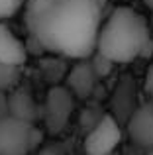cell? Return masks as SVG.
Masks as SVG:
<instances>
[{
  "label": "cell",
  "mask_w": 153,
  "mask_h": 155,
  "mask_svg": "<svg viewBox=\"0 0 153 155\" xmlns=\"http://www.w3.org/2000/svg\"><path fill=\"white\" fill-rule=\"evenodd\" d=\"M26 61H28V49L24 41L16 38L4 22H0V63L22 67Z\"/></svg>",
  "instance_id": "ba28073f"
},
{
  "label": "cell",
  "mask_w": 153,
  "mask_h": 155,
  "mask_svg": "<svg viewBox=\"0 0 153 155\" xmlns=\"http://www.w3.org/2000/svg\"><path fill=\"white\" fill-rule=\"evenodd\" d=\"M24 18L43 49L71 59L94 55L100 30L98 0H26Z\"/></svg>",
  "instance_id": "6da1fadb"
},
{
  "label": "cell",
  "mask_w": 153,
  "mask_h": 155,
  "mask_svg": "<svg viewBox=\"0 0 153 155\" xmlns=\"http://www.w3.org/2000/svg\"><path fill=\"white\" fill-rule=\"evenodd\" d=\"M26 0H0V22L6 18H12L20 8H24Z\"/></svg>",
  "instance_id": "8fae6325"
},
{
  "label": "cell",
  "mask_w": 153,
  "mask_h": 155,
  "mask_svg": "<svg viewBox=\"0 0 153 155\" xmlns=\"http://www.w3.org/2000/svg\"><path fill=\"white\" fill-rule=\"evenodd\" d=\"M147 155H153V151H149V153H147Z\"/></svg>",
  "instance_id": "2e32d148"
},
{
  "label": "cell",
  "mask_w": 153,
  "mask_h": 155,
  "mask_svg": "<svg viewBox=\"0 0 153 155\" xmlns=\"http://www.w3.org/2000/svg\"><path fill=\"white\" fill-rule=\"evenodd\" d=\"M41 134L34 124L6 116L0 122V155H28L37 145Z\"/></svg>",
  "instance_id": "3957f363"
},
{
  "label": "cell",
  "mask_w": 153,
  "mask_h": 155,
  "mask_svg": "<svg viewBox=\"0 0 153 155\" xmlns=\"http://www.w3.org/2000/svg\"><path fill=\"white\" fill-rule=\"evenodd\" d=\"M126 130L135 145L153 151V108L149 102L139 104L126 120Z\"/></svg>",
  "instance_id": "8992f818"
},
{
  "label": "cell",
  "mask_w": 153,
  "mask_h": 155,
  "mask_svg": "<svg viewBox=\"0 0 153 155\" xmlns=\"http://www.w3.org/2000/svg\"><path fill=\"white\" fill-rule=\"evenodd\" d=\"M20 77H22V67L0 63V92H8L18 88Z\"/></svg>",
  "instance_id": "30bf717a"
},
{
  "label": "cell",
  "mask_w": 153,
  "mask_h": 155,
  "mask_svg": "<svg viewBox=\"0 0 153 155\" xmlns=\"http://www.w3.org/2000/svg\"><path fill=\"white\" fill-rule=\"evenodd\" d=\"M120 140H122V130L118 120L106 114L84 137V151L86 155H110L118 147Z\"/></svg>",
  "instance_id": "5b68a950"
},
{
  "label": "cell",
  "mask_w": 153,
  "mask_h": 155,
  "mask_svg": "<svg viewBox=\"0 0 153 155\" xmlns=\"http://www.w3.org/2000/svg\"><path fill=\"white\" fill-rule=\"evenodd\" d=\"M143 2H145V4H147V8H149V10L153 12V0H143Z\"/></svg>",
  "instance_id": "9a60e30c"
},
{
  "label": "cell",
  "mask_w": 153,
  "mask_h": 155,
  "mask_svg": "<svg viewBox=\"0 0 153 155\" xmlns=\"http://www.w3.org/2000/svg\"><path fill=\"white\" fill-rule=\"evenodd\" d=\"M90 65H92V71H94L96 79H98V77H104V75H108V73L112 71V67H114V63H110L108 59H104L102 55H98V53L94 55V61H92Z\"/></svg>",
  "instance_id": "7c38bea8"
},
{
  "label": "cell",
  "mask_w": 153,
  "mask_h": 155,
  "mask_svg": "<svg viewBox=\"0 0 153 155\" xmlns=\"http://www.w3.org/2000/svg\"><path fill=\"white\" fill-rule=\"evenodd\" d=\"M6 106H8V116L16 118L26 124H34L37 114V104L28 88H14L6 96Z\"/></svg>",
  "instance_id": "52a82bcc"
},
{
  "label": "cell",
  "mask_w": 153,
  "mask_h": 155,
  "mask_svg": "<svg viewBox=\"0 0 153 155\" xmlns=\"http://www.w3.org/2000/svg\"><path fill=\"white\" fill-rule=\"evenodd\" d=\"M96 84V75L92 71V65L83 61V63L75 65L71 69V73L67 75V91L73 96H79V98H86V96L92 94Z\"/></svg>",
  "instance_id": "9c48e42d"
},
{
  "label": "cell",
  "mask_w": 153,
  "mask_h": 155,
  "mask_svg": "<svg viewBox=\"0 0 153 155\" xmlns=\"http://www.w3.org/2000/svg\"><path fill=\"white\" fill-rule=\"evenodd\" d=\"M147 94H149V100H147V102H149L151 108H153V65H151L149 73H147Z\"/></svg>",
  "instance_id": "4fadbf2b"
},
{
  "label": "cell",
  "mask_w": 153,
  "mask_h": 155,
  "mask_svg": "<svg viewBox=\"0 0 153 155\" xmlns=\"http://www.w3.org/2000/svg\"><path fill=\"white\" fill-rule=\"evenodd\" d=\"M75 108V96L65 87L49 88L43 108V122L49 134H61L71 120V112Z\"/></svg>",
  "instance_id": "277c9868"
},
{
  "label": "cell",
  "mask_w": 153,
  "mask_h": 155,
  "mask_svg": "<svg viewBox=\"0 0 153 155\" xmlns=\"http://www.w3.org/2000/svg\"><path fill=\"white\" fill-rule=\"evenodd\" d=\"M151 51L153 39L147 20L130 6L114 8L98 30L96 53L110 63H130L151 55Z\"/></svg>",
  "instance_id": "7a4b0ae2"
},
{
  "label": "cell",
  "mask_w": 153,
  "mask_h": 155,
  "mask_svg": "<svg viewBox=\"0 0 153 155\" xmlns=\"http://www.w3.org/2000/svg\"><path fill=\"white\" fill-rule=\"evenodd\" d=\"M8 116V106H6V94L0 92V122Z\"/></svg>",
  "instance_id": "5bb4252c"
}]
</instances>
